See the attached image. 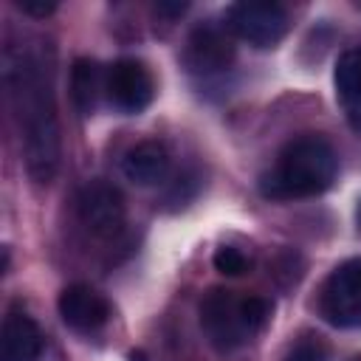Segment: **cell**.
Returning <instances> with one entry per match:
<instances>
[{"label":"cell","mask_w":361,"mask_h":361,"mask_svg":"<svg viewBox=\"0 0 361 361\" xmlns=\"http://www.w3.org/2000/svg\"><path fill=\"white\" fill-rule=\"evenodd\" d=\"M172 166V155L166 149L164 141H138L135 147H130L121 158V172L127 180L138 183V186H155L169 175Z\"/></svg>","instance_id":"10"},{"label":"cell","mask_w":361,"mask_h":361,"mask_svg":"<svg viewBox=\"0 0 361 361\" xmlns=\"http://www.w3.org/2000/svg\"><path fill=\"white\" fill-rule=\"evenodd\" d=\"M338 172V155L322 135H299L282 147L276 164L259 178V192L271 200H299L322 195Z\"/></svg>","instance_id":"2"},{"label":"cell","mask_w":361,"mask_h":361,"mask_svg":"<svg viewBox=\"0 0 361 361\" xmlns=\"http://www.w3.org/2000/svg\"><path fill=\"white\" fill-rule=\"evenodd\" d=\"M127 361H149V355H147L144 350H133V353L127 355Z\"/></svg>","instance_id":"18"},{"label":"cell","mask_w":361,"mask_h":361,"mask_svg":"<svg viewBox=\"0 0 361 361\" xmlns=\"http://www.w3.org/2000/svg\"><path fill=\"white\" fill-rule=\"evenodd\" d=\"M212 262H214V271H220L223 276H240V274L248 271L245 254H243L240 248H234V245H220V248L214 251Z\"/></svg>","instance_id":"14"},{"label":"cell","mask_w":361,"mask_h":361,"mask_svg":"<svg viewBox=\"0 0 361 361\" xmlns=\"http://www.w3.org/2000/svg\"><path fill=\"white\" fill-rule=\"evenodd\" d=\"M39 355H42L39 324L28 313L11 310L3 319V330H0V361H37Z\"/></svg>","instance_id":"11"},{"label":"cell","mask_w":361,"mask_h":361,"mask_svg":"<svg viewBox=\"0 0 361 361\" xmlns=\"http://www.w3.org/2000/svg\"><path fill=\"white\" fill-rule=\"evenodd\" d=\"M319 310L333 327H361V257L330 271L322 285Z\"/></svg>","instance_id":"5"},{"label":"cell","mask_w":361,"mask_h":361,"mask_svg":"<svg viewBox=\"0 0 361 361\" xmlns=\"http://www.w3.org/2000/svg\"><path fill=\"white\" fill-rule=\"evenodd\" d=\"M102 90H104V76H102L99 62L90 59V56H76L73 65H71V99H73V107L82 116H90L96 110V102H99Z\"/></svg>","instance_id":"13"},{"label":"cell","mask_w":361,"mask_h":361,"mask_svg":"<svg viewBox=\"0 0 361 361\" xmlns=\"http://www.w3.org/2000/svg\"><path fill=\"white\" fill-rule=\"evenodd\" d=\"M197 313L209 344L220 353H234L262 330L271 316V305L262 296H237L234 290L212 288L200 299Z\"/></svg>","instance_id":"3"},{"label":"cell","mask_w":361,"mask_h":361,"mask_svg":"<svg viewBox=\"0 0 361 361\" xmlns=\"http://www.w3.org/2000/svg\"><path fill=\"white\" fill-rule=\"evenodd\" d=\"M358 8H361V3H358Z\"/></svg>","instance_id":"20"},{"label":"cell","mask_w":361,"mask_h":361,"mask_svg":"<svg viewBox=\"0 0 361 361\" xmlns=\"http://www.w3.org/2000/svg\"><path fill=\"white\" fill-rule=\"evenodd\" d=\"M124 197L107 180H90L76 195V217L99 240L118 234L124 226Z\"/></svg>","instance_id":"6"},{"label":"cell","mask_w":361,"mask_h":361,"mask_svg":"<svg viewBox=\"0 0 361 361\" xmlns=\"http://www.w3.org/2000/svg\"><path fill=\"white\" fill-rule=\"evenodd\" d=\"M14 6L28 14V17H37V20H45L56 11V0H14Z\"/></svg>","instance_id":"16"},{"label":"cell","mask_w":361,"mask_h":361,"mask_svg":"<svg viewBox=\"0 0 361 361\" xmlns=\"http://www.w3.org/2000/svg\"><path fill=\"white\" fill-rule=\"evenodd\" d=\"M226 25L234 37L254 48H274L288 34V11L271 0H240L226 11Z\"/></svg>","instance_id":"4"},{"label":"cell","mask_w":361,"mask_h":361,"mask_svg":"<svg viewBox=\"0 0 361 361\" xmlns=\"http://www.w3.org/2000/svg\"><path fill=\"white\" fill-rule=\"evenodd\" d=\"M186 8H189V3H180V0H158V3H155V14L169 17V20L180 17Z\"/></svg>","instance_id":"17"},{"label":"cell","mask_w":361,"mask_h":361,"mask_svg":"<svg viewBox=\"0 0 361 361\" xmlns=\"http://www.w3.org/2000/svg\"><path fill=\"white\" fill-rule=\"evenodd\" d=\"M183 62L192 73H203V76L220 73L234 62V42L217 25H197L186 39Z\"/></svg>","instance_id":"9"},{"label":"cell","mask_w":361,"mask_h":361,"mask_svg":"<svg viewBox=\"0 0 361 361\" xmlns=\"http://www.w3.org/2000/svg\"><path fill=\"white\" fill-rule=\"evenodd\" d=\"M358 220H361V206H358Z\"/></svg>","instance_id":"19"},{"label":"cell","mask_w":361,"mask_h":361,"mask_svg":"<svg viewBox=\"0 0 361 361\" xmlns=\"http://www.w3.org/2000/svg\"><path fill=\"white\" fill-rule=\"evenodd\" d=\"M285 361H324V347L319 341H299L285 355Z\"/></svg>","instance_id":"15"},{"label":"cell","mask_w":361,"mask_h":361,"mask_svg":"<svg viewBox=\"0 0 361 361\" xmlns=\"http://www.w3.org/2000/svg\"><path fill=\"white\" fill-rule=\"evenodd\" d=\"M336 96L347 113V121L361 133V48H347L333 71Z\"/></svg>","instance_id":"12"},{"label":"cell","mask_w":361,"mask_h":361,"mask_svg":"<svg viewBox=\"0 0 361 361\" xmlns=\"http://www.w3.org/2000/svg\"><path fill=\"white\" fill-rule=\"evenodd\" d=\"M107 99L121 113H141L155 96V79L141 59H116L104 73Z\"/></svg>","instance_id":"7"},{"label":"cell","mask_w":361,"mask_h":361,"mask_svg":"<svg viewBox=\"0 0 361 361\" xmlns=\"http://www.w3.org/2000/svg\"><path fill=\"white\" fill-rule=\"evenodd\" d=\"M56 310H59L62 322L76 333H96L113 316L110 302L99 290H93L90 285H82V282L62 288V293L56 299Z\"/></svg>","instance_id":"8"},{"label":"cell","mask_w":361,"mask_h":361,"mask_svg":"<svg viewBox=\"0 0 361 361\" xmlns=\"http://www.w3.org/2000/svg\"><path fill=\"white\" fill-rule=\"evenodd\" d=\"M3 82L17 121L25 172L39 186L51 183L62 158V130L51 62L39 48L8 45L3 54Z\"/></svg>","instance_id":"1"}]
</instances>
